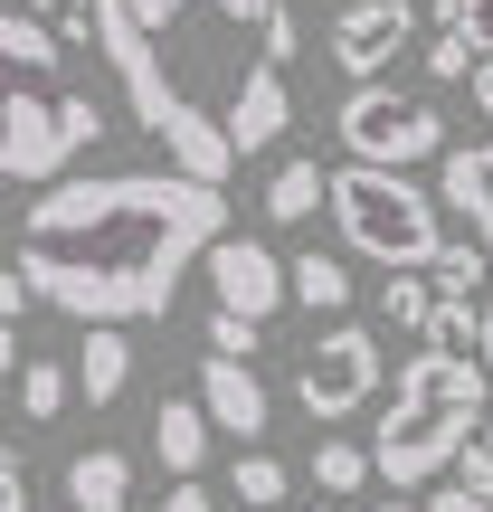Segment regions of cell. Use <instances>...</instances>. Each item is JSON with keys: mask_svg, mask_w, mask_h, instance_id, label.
<instances>
[{"mask_svg": "<svg viewBox=\"0 0 493 512\" xmlns=\"http://www.w3.org/2000/svg\"><path fill=\"white\" fill-rule=\"evenodd\" d=\"M228 238L219 181L190 171H105V181H48L19 219V275L67 323H162L181 275Z\"/></svg>", "mask_w": 493, "mask_h": 512, "instance_id": "cell-1", "label": "cell"}, {"mask_svg": "<svg viewBox=\"0 0 493 512\" xmlns=\"http://www.w3.org/2000/svg\"><path fill=\"white\" fill-rule=\"evenodd\" d=\"M484 418H493V370H484V351H437V342H418V351L399 361V399L380 408L370 465H380V484H437L446 465L475 446Z\"/></svg>", "mask_w": 493, "mask_h": 512, "instance_id": "cell-2", "label": "cell"}, {"mask_svg": "<svg viewBox=\"0 0 493 512\" xmlns=\"http://www.w3.org/2000/svg\"><path fill=\"white\" fill-rule=\"evenodd\" d=\"M105 133L95 95L57 86V29L0 10V181H57Z\"/></svg>", "mask_w": 493, "mask_h": 512, "instance_id": "cell-3", "label": "cell"}, {"mask_svg": "<svg viewBox=\"0 0 493 512\" xmlns=\"http://www.w3.org/2000/svg\"><path fill=\"white\" fill-rule=\"evenodd\" d=\"M323 209H332V228H342V247L380 256V266H437V247H446L437 190L408 181V171H380V162H342Z\"/></svg>", "mask_w": 493, "mask_h": 512, "instance_id": "cell-4", "label": "cell"}, {"mask_svg": "<svg viewBox=\"0 0 493 512\" xmlns=\"http://www.w3.org/2000/svg\"><path fill=\"white\" fill-rule=\"evenodd\" d=\"M332 133H342V162H380V171H418V162H446V114L427 95H399V86H351L332 105Z\"/></svg>", "mask_w": 493, "mask_h": 512, "instance_id": "cell-5", "label": "cell"}, {"mask_svg": "<svg viewBox=\"0 0 493 512\" xmlns=\"http://www.w3.org/2000/svg\"><path fill=\"white\" fill-rule=\"evenodd\" d=\"M380 399V342L361 323H332L313 332V351L294 361V408H313V427H342Z\"/></svg>", "mask_w": 493, "mask_h": 512, "instance_id": "cell-6", "label": "cell"}, {"mask_svg": "<svg viewBox=\"0 0 493 512\" xmlns=\"http://www.w3.org/2000/svg\"><path fill=\"white\" fill-rule=\"evenodd\" d=\"M418 38V0H342L323 29V57L351 76V86H370V76L399 67V48Z\"/></svg>", "mask_w": 493, "mask_h": 512, "instance_id": "cell-7", "label": "cell"}, {"mask_svg": "<svg viewBox=\"0 0 493 512\" xmlns=\"http://www.w3.org/2000/svg\"><path fill=\"white\" fill-rule=\"evenodd\" d=\"M200 266H209V304H219V313H238V323H275V313L294 304L285 256H275L266 238H238V228H228V238L200 256Z\"/></svg>", "mask_w": 493, "mask_h": 512, "instance_id": "cell-8", "label": "cell"}, {"mask_svg": "<svg viewBox=\"0 0 493 512\" xmlns=\"http://www.w3.org/2000/svg\"><path fill=\"white\" fill-rule=\"evenodd\" d=\"M219 124H228V152H238V162H247V152H266L275 133L294 124V86H285V67H275V57H247V67H238Z\"/></svg>", "mask_w": 493, "mask_h": 512, "instance_id": "cell-9", "label": "cell"}, {"mask_svg": "<svg viewBox=\"0 0 493 512\" xmlns=\"http://www.w3.org/2000/svg\"><path fill=\"white\" fill-rule=\"evenodd\" d=\"M200 408H209V427H219V437H238V446H256V437H266V418H275L266 380H256L247 361H219V351L200 361Z\"/></svg>", "mask_w": 493, "mask_h": 512, "instance_id": "cell-10", "label": "cell"}, {"mask_svg": "<svg viewBox=\"0 0 493 512\" xmlns=\"http://www.w3.org/2000/svg\"><path fill=\"white\" fill-rule=\"evenodd\" d=\"M209 437H219V427H209L200 389H190V399H162V408H152V456L171 465V484H200V465H209Z\"/></svg>", "mask_w": 493, "mask_h": 512, "instance_id": "cell-11", "label": "cell"}, {"mask_svg": "<svg viewBox=\"0 0 493 512\" xmlns=\"http://www.w3.org/2000/svg\"><path fill=\"white\" fill-rule=\"evenodd\" d=\"M437 171H446V181H437V190H446V209H465V228L493 247V143H456Z\"/></svg>", "mask_w": 493, "mask_h": 512, "instance_id": "cell-12", "label": "cell"}, {"mask_svg": "<svg viewBox=\"0 0 493 512\" xmlns=\"http://www.w3.org/2000/svg\"><path fill=\"white\" fill-rule=\"evenodd\" d=\"M124 380H133V332L124 323H86V342H76V399L105 408Z\"/></svg>", "mask_w": 493, "mask_h": 512, "instance_id": "cell-13", "label": "cell"}, {"mask_svg": "<svg viewBox=\"0 0 493 512\" xmlns=\"http://www.w3.org/2000/svg\"><path fill=\"white\" fill-rule=\"evenodd\" d=\"M67 512H133V465L114 456V446L67 456Z\"/></svg>", "mask_w": 493, "mask_h": 512, "instance_id": "cell-14", "label": "cell"}, {"mask_svg": "<svg viewBox=\"0 0 493 512\" xmlns=\"http://www.w3.org/2000/svg\"><path fill=\"white\" fill-rule=\"evenodd\" d=\"M323 200H332V171H323V162H304V152L275 162V181H266V219H275V228H304Z\"/></svg>", "mask_w": 493, "mask_h": 512, "instance_id": "cell-15", "label": "cell"}, {"mask_svg": "<svg viewBox=\"0 0 493 512\" xmlns=\"http://www.w3.org/2000/svg\"><path fill=\"white\" fill-rule=\"evenodd\" d=\"M285 285H294L304 313H332V323L351 313V266L342 256H285Z\"/></svg>", "mask_w": 493, "mask_h": 512, "instance_id": "cell-16", "label": "cell"}, {"mask_svg": "<svg viewBox=\"0 0 493 512\" xmlns=\"http://www.w3.org/2000/svg\"><path fill=\"white\" fill-rule=\"evenodd\" d=\"M380 323L389 332H427L437 323V275L427 266H389L380 275Z\"/></svg>", "mask_w": 493, "mask_h": 512, "instance_id": "cell-17", "label": "cell"}, {"mask_svg": "<svg viewBox=\"0 0 493 512\" xmlns=\"http://www.w3.org/2000/svg\"><path fill=\"white\" fill-rule=\"evenodd\" d=\"M228 494H238L247 512H275L294 494V475H285V456H266V446H238V465H228Z\"/></svg>", "mask_w": 493, "mask_h": 512, "instance_id": "cell-18", "label": "cell"}, {"mask_svg": "<svg viewBox=\"0 0 493 512\" xmlns=\"http://www.w3.org/2000/svg\"><path fill=\"white\" fill-rule=\"evenodd\" d=\"M370 475H380V465H370V446H351V437H323V446H313V494H323V503L361 494Z\"/></svg>", "mask_w": 493, "mask_h": 512, "instance_id": "cell-19", "label": "cell"}, {"mask_svg": "<svg viewBox=\"0 0 493 512\" xmlns=\"http://www.w3.org/2000/svg\"><path fill=\"white\" fill-rule=\"evenodd\" d=\"M67 399H76V370H57V361H19V408H29L38 427L67 418Z\"/></svg>", "mask_w": 493, "mask_h": 512, "instance_id": "cell-20", "label": "cell"}, {"mask_svg": "<svg viewBox=\"0 0 493 512\" xmlns=\"http://www.w3.org/2000/svg\"><path fill=\"white\" fill-rule=\"evenodd\" d=\"M427 275H437V294H484V275H493V247H484V238H446Z\"/></svg>", "mask_w": 493, "mask_h": 512, "instance_id": "cell-21", "label": "cell"}, {"mask_svg": "<svg viewBox=\"0 0 493 512\" xmlns=\"http://www.w3.org/2000/svg\"><path fill=\"white\" fill-rule=\"evenodd\" d=\"M427 19H437V29H456L475 57H493V0H437Z\"/></svg>", "mask_w": 493, "mask_h": 512, "instance_id": "cell-22", "label": "cell"}, {"mask_svg": "<svg viewBox=\"0 0 493 512\" xmlns=\"http://www.w3.org/2000/svg\"><path fill=\"white\" fill-rule=\"evenodd\" d=\"M19 10L38 29H57V38H95V0H19Z\"/></svg>", "mask_w": 493, "mask_h": 512, "instance_id": "cell-23", "label": "cell"}, {"mask_svg": "<svg viewBox=\"0 0 493 512\" xmlns=\"http://www.w3.org/2000/svg\"><path fill=\"white\" fill-rule=\"evenodd\" d=\"M427 76H437V86H465V76H475V48H465L456 29H427Z\"/></svg>", "mask_w": 493, "mask_h": 512, "instance_id": "cell-24", "label": "cell"}, {"mask_svg": "<svg viewBox=\"0 0 493 512\" xmlns=\"http://www.w3.org/2000/svg\"><path fill=\"white\" fill-rule=\"evenodd\" d=\"M256 342H266V323H238V313L209 304V351H219V361H256Z\"/></svg>", "mask_w": 493, "mask_h": 512, "instance_id": "cell-25", "label": "cell"}, {"mask_svg": "<svg viewBox=\"0 0 493 512\" xmlns=\"http://www.w3.org/2000/svg\"><path fill=\"white\" fill-rule=\"evenodd\" d=\"M456 484H465V494H484V503H493V437H475V446L456 456Z\"/></svg>", "mask_w": 493, "mask_h": 512, "instance_id": "cell-26", "label": "cell"}, {"mask_svg": "<svg viewBox=\"0 0 493 512\" xmlns=\"http://www.w3.org/2000/svg\"><path fill=\"white\" fill-rule=\"evenodd\" d=\"M209 10H219L228 29H256V38H266V19L285 10V0H209Z\"/></svg>", "mask_w": 493, "mask_h": 512, "instance_id": "cell-27", "label": "cell"}, {"mask_svg": "<svg viewBox=\"0 0 493 512\" xmlns=\"http://www.w3.org/2000/svg\"><path fill=\"white\" fill-rule=\"evenodd\" d=\"M124 10L143 19L152 38H171V29H181V19H190V0H124Z\"/></svg>", "mask_w": 493, "mask_h": 512, "instance_id": "cell-28", "label": "cell"}, {"mask_svg": "<svg viewBox=\"0 0 493 512\" xmlns=\"http://www.w3.org/2000/svg\"><path fill=\"white\" fill-rule=\"evenodd\" d=\"M0 512H29V465H19V446H0Z\"/></svg>", "mask_w": 493, "mask_h": 512, "instance_id": "cell-29", "label": "cell"}, {"mask_svg": "<svg viewBox=\"0 0 493 512\" xmlns=\"http://www.w3.org/2000/svg\"><path fill=\"white\" fill-rule=\"evenodd\" d=\"M19 304H29V275L0 266V332H19Z\"/></svg>", "mask_w": 493, "mask_h": 512, "instance_id": "cell-30", "label": "cell"}, {"mask_svg": "<svg viewBox=\"0 0 493 512\" xmlns=\"http://www.w3.org/2000/svg\"><path fill=\"white\" fill-rule=\"evenodd\" d=\"M427 512H493V503L465 494V484H437V494H427Z\"/></svg>", "mask_w": 493, "mask_h": 512, "instance_id": "cell-31", "label": "cell"}, {"mask_svg": "<svg viewBox=\"0 0 493 512\" xmlns=\"http://www.w3.org/2000/svg\"><path fill=\"white\" fill-rule=\"evenodd\" d=\"M152 512H209V484H171V494L152 503Z\"/></svg>", "mask_w": 493, "mask_h": 512, "instance_id": "cell-32", "label": "cell"}, {"mask_svg": "<svg viewBox=\"0 0 493 512\" xmlns=\"http://www.w3.org/2000/svg\"><path fill=\"white\" fill-rule=\"evenodd\" d=\"M475 105L493 114V57H475Z\"/></svg>", "mask_w": 493, "mask_h": 512, "instance_id": "cell-33", "label": "cell"}, {"mask_svg": "<svg viewBox=\"0 0 493 512\" xmlns=\"http://www.w3.org/2000/svg\"><path fill=\"white\" fill-rule=\"evenodd\" d=\"M475 351H484V370H493V294H484V342Z\"/></svg>", "mask_w": 493, "mask_h": 512, "instance_id": "cell-34", "label": "cell"}, {"mask_svg": "<svg viewBox=\"0 0 493 512\" xmlns=\"http://www.w3.org/2000/svg\"><path fill=\"white\" fill-rule=\"evenodd\" d=\"M370 512H427V503H399V494H389V503H370Z\"/></svg>", "mask_w": 493, "mask_h": 512, "instance_id": "cell-35", "label": "cell"}, {"mask_svg": "<svg viewBox=\"0 0 493 512\" xmlns=\"http://www.w3.org/2000/svg\"><path fill=\"white\" fill-rule=\"evenodd\" d=\"M304 512H332V503H304Z\"/></svg>", "mask_w": 493, "mask_h": 512, "instance_id": "cell-36", "label": "cell"}, {"mask_svg": "<svg viewBox=\"0 0 493 512\" xmlns=\"http://www.w3.org/2000/svg\"><path fill=\"white\" fill-rule=\"evenodd\" d=\"M484 437H493V418H484Z\"/></svg>", "mask_w": 493, "mask_h": 512, "instance_id": "cell-37", "label": "cell"}, {"mask_svg": "<svg viewBox=\"0 0 493 512\" xmlns=\"http://www.w3.org/2000/svg\"><path fill=\"white\" fill-rule=\"evenodd\" d=\"M0 10H10V0H0Z\"/></svg>", "mask_w": 493, "mask_h": 512, "instance_id": "cell-38", "label": "cell"}, {"mask_svg": "<svg viewBox=\"0 0 493 512\" xmlns=\"http://www.w3.org/2000/svg\"><path fill=\"white\" fill-rule=\"evenodd\" d=\"M238 512H247V503H238Z\"/></svg>", "mask_w": 493, "mask_h": 512, "instance_id": "cell-39", "label": "cell"}]
</instances>
